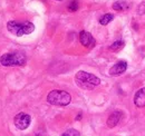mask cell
I'll return each mask as SVG.
<instances>
[{"label":"cell","instance_id":"6da1fadb","mask_svg":"<svg viewBox=\"0 0 145 136\" xmlns=\"http://www.w3.org/2000/svg\"><path fill=\"white\" fill-rule=\"evenodd\" d=\"M75 82L77 86H79L83 89H87V90H91L101 84V79L97 76L93 75L91 73H87V71H83V70L76 74Z\"/></svg>","mask_w":145,"mask_h":136},{"label":"cell","instance_id":"7a4b0ae2","mask_svg":"<svg viewBox=\"0 0 145 136\" xmlns=\"http://www.w3.org/2000/svg\"><path fill=\"white\" fill-rule=\"evenodd\" d=\"M7 29L12 35H15L17 37H21L24 35L31 34L35 30V26L30 21L20 22V21H16V20H11L7 24Z\"/></svg>","mask_w":145,"mask_h":136},{"label":"cell","instance_id":"3957f363","mask_svg":"<svg viewBox=\"0 0 145 136\" xmlns=\"http://www.w3.org/2000/svg\"><path fill=\"white\" fill-rule=\"evenodd\" d=\"M26 56L24 52L14 51V52H7L0 58V64L5 67H18L24 66L26 64Z\"/></svg>","mask_w":145,"mask_h":136},{"label":"cell","instance_id":"277c9868","mask_svg":"<svg viewBox=\"0 0 145 136\" xmlns=\"http://www.w3.org/2000/svg\"><path fill=\"white\" fill-rule=\"evenodd\" d=\"M71 101H72L71 94L59 89L52 90L47 96V102L55 106H66L71 103Z\"/></svg>","mask_w":145,"mask_h":136},{"label":"cell","instance_id":"5b68a950","mask_svg":"<svg viewBox=\"0 0 145 136\" xmlns=\"http://www.w3.org/2000/svg\"><path fill=\"white\" fill-rule=\"evenodd\" d=\"M14 123H15V126L18 129L24 131V129L29 127V125L31 123V117H30V115H28L26 113H19L15 116Z\"/></svg>","mask_w":145,"mask_h":136},{"label":"cell","instance_id":"8992f818","mask_svg":"<svg viewBox=\"0 0 145 136\" xmlns=\"http://www.w3.org/2000/svg\"><path fill=\"white\" fill-rule=\"evenodd\" d=\"M127 69V63L125 60H120L117 61L113 67L109 69V75L110 76H120L123 73H125Z\"/></svg>","mask_w":145,"mask_h":136},{"label":"cell","instance_id":"52a82bcc","mask_svg":"<svg viewBox=\"0 0 145 136\" xmlns=\"http://www.w3.org/2000/svg\"><path fill=\"white\" fill-rule=\"evenodd\" d=\"M79 41H80V44L84 47H89L91 48V47H93L95 45V39L93 38V36L88 31H85V30L80 31V34H79Z\"/></svg>","mask_w":145,"mask_h":136},{"label":"cell","instance_id":"ba28073f","mask_svg":"<svg viewBox=\"0 0 145 136\" xmlns=\"http://www.w3.org/2000/svg\"><path fill=\"white\" fill-rule=\"evenodd\" d=\"M122 116H123L122 112H120V110H115V112H113V113L108 116V118H107V126L110 127V128L115 127V126L120 123V120H121V118H122Z\"/></svg>","mask_w":145,"mask_h":136},{"label":"cell","instance_id":"9c48e42d","mask_svg":"<svg viewBox=\"0 0 145 136\" xmlns=\"http://www.w3.org/2000/svg\"><path fill=\"white\" fill-rule=\"evenodd\" d=\"M134 104L136 107H144L145 106V87L144 88H141L138 89L136 93H135V96H134Z\"/></svg>","mask_w":145,"mask_h":136},{"label":"cell","instance_id":"30bf717a","mask_svg":"<svg viewBox=\"0 0 145 136\" xmlns=\"http://www.w3.org/2000/svg\"><path fill=\"white\" fill-rule=\"evenodd\" d=\"M124 41L123 40H117V41H115V42H113L110 46H109V50L112 51H118L121 50L123 47H124Z\"/></svg>","mask_w":145,"mask_h":136},{"label":"cell","instance_id":"8fae6325","mask_svg":"<svg viewBox=\"0 0 145 136\" xmlns=\"http://www.w3.org/2000/svg\"><path fill=\"white\" fill-rule=\"evenodd\" d=\"M113 19H114V16L112 14H105L104 16H102V17L99 18V24L103 25V26H106V25H108Z\"/></svg>","mask_w":145,"mask_h":136},{"label":"cell","instance_id":"7c38bea8","mask_svg":"<svg viewBox=\"0 0 145 136\" xmlns=\"http://www.w3.org/2000/svg\"><path fill=\"white\" fill-rule=\"evenodd\" d=\"M127 8H128V6H127L126 2H124V1H116L113 5V9L117 10V11H123V10H125Z\"/></svg>","mask_w":145,"mask_h":136},{"label":"cell","instance_id":"4fadbf2b","mask_svg":"<svg viewBox=\"0 0 145 136\" xmlns=\"http://www.w3.org/2000/svg\"><path fill=\"white\" fill-rule=\"evenodd\" d=\"M78 7H79V3H78V0H72L69 3H68V10L71 11V12H75V11H77V9H78Z\"/></svg>","mask_w":145,"mask_h":136},{"label":"cell","instance_id":"5bb4252c","mask_svg":"<svg viewBox=\"0 0 145 136\" xmlns=\"http://www.w3.org/2000/svg\"><path fill=\"white\" fill-rule=\"evenodd\" d=\"M61 136H80V133L77 131V129H74V128H69L67 129L66 132H64Z\"/></svg>","mask_w":145,"mask_h":136},{"label":"cell","instance_id":"9a60e30c","mask_svg":"<svg viewBox=\"0 0 145 136\" xmlns=\"http://www.w3.org/2000/svg\"><path fill=\"white\" fill-rule=\"evenodd\" d=\"M80 117H82V114H79V115L76 117V120H79V119H80Z\"/></svg>","mask_w":145,"mask_h":136},{"label":"cell","instance_id":"2e32d148","mask_svg":"<svg viewBox=\"0 0 145 136\" xmlns=\"http://www.w3.org/2000/svg\"><path fill=\"white\" fill-rule=\"evenodd\" d=\"M36 136H46V134H44V133H39V134H37Z\"/></svg>","mask_w":145,"mask_h":136}]
</instances>
